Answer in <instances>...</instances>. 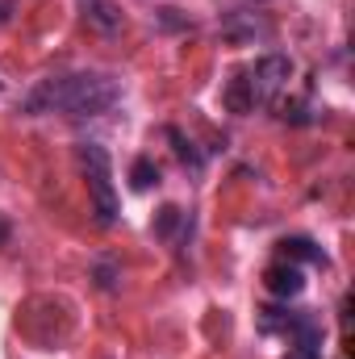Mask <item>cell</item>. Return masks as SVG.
<instances>
[{"instance_id": "6da1fadb", "label": "cell", "mask_w": 355, "mask_h": 359, "mask_svg": "<svg viewBox=\"0 0 355 359\" xmlns=\"http://www.w3.org/2000/svg\"><path fill=\"white\" fill-rule=\"evenodd\" d=\"M121 100V80L105 72H76L59 80H42L21 100L25 113H67V117H96Z\"/></svg>"}, {"instance_id": "7a4b0ae2", "label": "cell", "mask_w": 355, "mask_h": 359, "mask_svg": "<svg viewBox=\"0 0 355 359\" xmlns=\"http://www.w3.org/2000/svg\"><path fill=\"white\" fill-rule=\"evenodd\" d=\"M76 159H80L84 180H88L96 222H100V226H113V222H117V213H121V205H117V192H113V168H109V151H105V147H96V142H80Z\"/></svg>"}, {"instance_id": "3957f363", "label": "cell", "mask_w": 355, "mask_h": 359, "mask_svg": "<svg viewBox=\"0 0 355 359\" xmlns=\"http://www.w3.org/2000/svg\"><path fill=\"white\" fill-rule=\"evenodd\" d=\"M288 80H293V59H288V55H264V59L251 67V76H247L255 100H272Z\"/></svg>"}, {"instance_id": "277c9868", "label": "cell", "mask_w": 355, "mask_h": 359, "mask_svg": "<svg viewBox=\"0 0 355 359\" xmlns=\"http://www.w3.org/2000/svg\"><path fill=\"white\" fill-rule=\"evenodd\" d=\"M264 284L272 297H301L305 292V276L301 268H293V264H272L264 271Z\"/></svg>"}, {"instance_id": "5b68a950", "label": "cell", "mask_w": 355, "mask_h": 359, "mask_svg": "<svg viewBox=\"0 0 355 359\" xmlns=\"http://www.w3.org/2000/svg\"><path fill=\"white\" fill-rule=\"evenodd\" d=\"M280 251H284L288 259H305V264H326L322 247H318L314 238H301V234H297V238H284V243H280Z\"/></svg>"}, {"instance_id": "8992f818", "label": "cell", "mask_w": 355, "mask_h": 359, "mask_svg": "<svg viewBox=\"0 0 355 359\" xmlns=\"http://www.w3.org/2000/svg\"><path fill=\"white\" fill-rule=\"evenodd\" d=\"M251 104H255V96H251L247 76H234V80L226 84V109H230V113H247Z\"/></svg>"}, {"instance_id": "52a82bcc", "label": "cell", "mask_w": 355, "mask_h": 359, "mask_svg": "<svg viewBox=\"0 0 355 359\" xmlns=\"http://www.w3.org/2000/svg\"><path fill=\"white\" fill-rule=\"evenodd\" d=\"M130 184L138 188V192H147V188H155L159 184V168H155V159H134V168H130Z\"/></svg>"}, {"instance_id": "ba28073f", "label": "cell", "mask_w": 355, "mask_h": 359, "mask_svg": "<svg viewBox=\"0 0 355 359\" xmlns=\"http://www.w3.org/2000/svg\"><path fill=\"white\" fill-rule=\"evenodd\" d=\"M180 222H184V209H180V205H163V209L155 213V238H172L180 230Z\"/></svg>"}, {"instance_id": "9c48e42d", "label": "cell", "mask_w": 355, "mask_h": 359, "mask_svg": "<svg viewBox=\"0 0 355 359\" xmlns=\"http://www.w3.org/2000/svg\"><path fill=\"white\" fill-rule=\"evenodd\" d=\"M88 21H92V25H100V29H117V21H121V17H113V4H92Z\"/></svg>"}, {"instance_id": "30bf717a", "label": "cell", "mask_w": 355, "mask_h": 359, "mask_svg": "<svg viewBox=\"0 0 355 359\" xmlns=\"http://www.w3.org/2000/svg\"><path fill=\"white\" fill-rule=\"evenodd\" d=\"M172 142H176V155H180V159H184V163H192V168L201 163V155H196V151H192V147H188V142L180 138L176 130H172Z\"/></svg>"}, {"instance_id": "8fae6325", "label": "cell", "mask_w": 355, "mask_h": 359, "mask_svg": "<svg viewBox=\"0 0 355 359\" xmlns=\"http://www.w3.org/2000/svg\"><path fill=\"white\" fill-rule=\"evenodd\" d=\"M96 284H100V288H113V268H109V264L96 268Z\"/></svg>"}, {"instance_id": "7c38bea8", "label": "cell", "mask_w": 355, "mask_h": 359, "mask_svg": "<svg viewBox=\"0 0 355 359\" xmlns=\"http://www.w3.org/2000/svg\"><path fill=\"white\" fill-rule=\"evenodd\" d=\"M288 359H318V347H301V343H297V347L288 351Z\"/></svg>"}, {"instance_id": "4fadbf2b", "label": "cell", "mask_w": 355, "mask_h": 359, "mask_svg": "<svg viewBox=\"0 0 355 359\" xmlns=\"http://www.w3.org/2000/svg\"><path fill=\"white\" fill-rule=\"evenodd\" d=\"M8 234H13V226H8V217H0V247H8Z\"/></svg>"}]
</instances>
